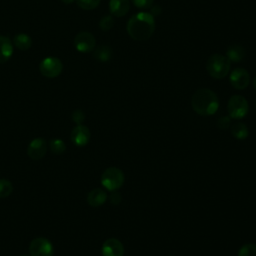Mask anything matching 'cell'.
Masks as SVG:
<instances>
[{"label":"cell","instance_id":"obj_1","mask_svg":"<svg viewBox=\"0 0 256 256\" xmlns=\"http://www.w3.org/2000/svg\"><path fill=\"white\" fill-rule=\"evenodd\" d=\"M155 17L150 12H139L127 22V32L135 41L148 40L155 31Z\"/></svg>","mask_w":256,"mask_h":256},{"label":"cell","instance_id":"obj_2","mask_svg":"<svg viewBox=\"0 0 256 256\" xmlns=\"http://www.w3.org/2000/svg\"><path fill=\"white\" fill-rule=\"evenodd\" d=\"M191 105L197 114L201 116H210L217 112L219 108V100L212 90L208 88H200L193 94Z\"/></svg>","mask_w":256,"mask_h":256},{"label":"cell","instance_id":"obj_3","mask_svg":"<svg viewBox=\"0 0 256 256\" xmlns=\"http://www.w3.org/2000/svg\"><path fill=\"white\" fill-rule=\"evenodd\" d=\"M231 62L222 54L211 55L206 63V69L208 74L214 79H223L230 72Z\"/></svg>","mask_w":256,"mask_h":256},{"label":"cell","instance_id":"obj_4","mask_svg":"<svg viewBox=\"0 0 256 256\" xmlns=\"http://www.w3.org/2000/svg\"><path fill=\"white\" fill-rule=\"evenodd\" d=\"M124 179L122 170L117 167H109L101 175V184L108 191L113 192L123 185Z\"/></svg>","mask_w":256,"mask_h":256},{"label":"cell","instance_id":"obj_5","mask_svg":"<svg viewBox=\"0 0 256 256\" xmlns=\"http://www.w3.org/2000/svg\"><path fill=\"white\" fill-rule=\"evenodd\" d=\"M227 110L230 118L240 120L247 115L249 111V105L246 98L243 96L233 95L228 100Z\"/></svg>","mask_w":256,"mask_h":256},{"label":"cell","instance_id":"obj_6","mask_svg":"<svg viewBox=\"0 0 256 256\" xmlns=\"http://www.w3.org/2000/svg\"><path fill=\"white\" fill-rule=\"evenodd\" d=\"M62 62L56 57H47L39 64L40 73L47 78H55L62 72Z\"/></svg>","mask_w":256,"mask_h":256},{"label":"cell","instance_id":"obj_7","mask_svg":"<svg viewBox=\"0 0 256 256\" xmlns=\"http://www.w3.org/2000/svg\"><path fill=\"white\" fill-rule=\"evenodd\" d=\"M29 253L30 256H53L54 248L47 238L37 237L31 241Z\"/></svg>","mask_w":256,"mask_h":256},{"label":"cell","instance_id":"obj_8","mask_svg":"<svg viewBox=\"0 0 256 256\" xmlns=\"http://www.w3.org/2000/svg\"><path fill=\"white\" fill-rule=\"evenodd\" d=\"M96 40L95 37L87 31L79 32L74 38V46L77 51L82 53H88L95 49Z\"/></svg>","mask_w":256,"mask_h":256},{"label":"cell","instance_id":"obj_9","mask_svg":"<svg viewBox=\"0 0 256 256\" xmlns=\"http://www.w3.org/2000/svg\"><path fill=\"white\" fill-rule=\"evenodd\" d=\"M230 84L237 90H243L248 87L250 83V75L244 68H235L232 70L229 76Z\"/></svg>","mask_w":256,"mask_h":256},{"label":"cell","instance_id":"obj_10","mask_svg":"<svg viewBox=\"0 0 256 256\" xmlns=\"http://www.w3.org/2000/svg\"><path fill=\"white\" fill-rule=\"evenodd\" d=\"M47 152V142L44 138L37 137L33 139L27 148L28 156L33 160L42 159Z\"/></svg>","mask_w":256,"mask_h":256},{"label":"cell","instance_id":"obj_11","mask_svg":"<svg viewBox=\"0 0 256 256\" xmlns=\"http://www.w3.org/2000/svg\"><path fill=\"white\" fill-rule=\"evenodd\" d=\"M90 130L88 127L79 124L75 126L72 131H71V141L76 145V146H85L89 140H90Z\"/></svg>","mask_w":256,"mask_h":256},{"label":"cell","instance_id":"obj_12","mask_svg":"<svg viewBox=\"0 0 256 256\" xmlns=\"http://www.w3.org/2000/svg\"><path fill=\"white\" fill-rule=\"evenodd\" d=\"M101 252L103 256H123L124 247L118 239L109 238L103 243Z\"/></svg>","mask_w":256,"mask_h":256},{"label":"cell","instance_id":"obj_13","mask_svg":"<svg viewBox=\"0 0 256 256\" xmlns=\"http://www.w3.org/2000/svg\"><path fill=\"white\" fill-rule=\"evenodd\" d=\"M130 9V0H110L109 10L113 16L122 17Z\"/></svg>","mask_w":256,"mask_h":256},{"label":"cell","instance_id":"obj_14","mask_svg":"<svg viewBox=\"0 0 256 256\" xmlns=\"http://www.w3.org/2000/svg\"><path fill=\"white\" fill-rule=\"evenodd\" d=\"M107 200V193L101 188L91 190L87 195V202L92 207H99Z\"/></svg>","mask_w":256,"mask_h":256},{"label":"cell","instance_id":"obj_15","mask_svg":"<svg viewBox=\"0 0 256 256\" xmlns=\"http://www.w3.org/2000/svg\"><path fill=\"white\" fill-rule=\"evenodd\" d=\"M13 54V44L11 40L3 35H0V64L8 61Z\"/></svg>","mask_w":256,"mask_h":256},{"label":"cell","instance_id":"obj_16","mask_svg":"<svg viewBox=\"0 0 256 256\" xmlns=\"http://www.w3.org/2000/svg\"><path fill=\"white\" fill-rule=\"evenodd\" d=\"M225 56L230 60V62H240L245 57V49L239 44L231 45L227 49Z\"/></svg>","mask_w":256,"mask_h":256},{"label":"cell","instance_id":"obj_17","mask_svg":"<svg viewBox=\"0 0 256 256\" xmlns=\"http://www.w3.org/2000/svg\"><path fill=\"white\" fill-rule=\"evenodd\" d=\"M13 44L19 50H28L32 45V39L25 33H19L14 37Z\"/></svg>","mask_w":256,"mask_h":256},{"label":"cell","instance_id":"obj_18","mask_svg":"<svg viewBox=\"0 0 256 256\" xmlns=\"http://www.w3.org/2000/svg\"><path fill=\"white\" fill-rule=\"evenodd\" d=\"M231 134L238 140H244L247 138L249 131L244 123L238 122L231 126Z\"/></svg>","mask_w":256,"mask_h":256},{"label":"cell","instance_id":"obj_19","mask_svg":"<svg viewBox=\"0 0 256 256\" xmlns=\"http://www.w3.org/2000/svg\"><path fill=\"white\" fill-rule=\"evenodd\" d=\"M94 57L101 61V62H106L111 59L112 57V50L109 46L107 45H101L98 46L95 51H94Z\"/></svg>","mask_w":256,"mask_h":256},{"label":"cell","instance_id":"obj_20","mask_svg":"<svg viewBox=\"0 0 256 256\" xmlns=\"http://www.w3.org/2000/svg\"><path fill=\"white\" fill-rule=\"evenodd\" d=\"M50 150L54 154H62L66 150V144L59 138H53L49 142Z\"/></svg>","mask_w":256,"mask_h":256},{"label":"cell","instance_id":"obj_21","mask_svg":"<svg viewBox=\"0 0 256 256\" xmlns=\"http://www.w3.org/2000/svg\"><path fill=\"white\" fill-rule=\"evenodd\" d=\"M13 190L12 183L7 179H0V198L8 197Z\"/></svg>","mask_w":256,"mask_h":256},{"label":"cell","instance_id":"obj_22","mask_svg":"<svg viewBox=\"0 0 256 256\" xmlns=\"http://www.w3.org/2000/svg\"><path fill=\"white\" fill-rule=\"evenodd\" d=\"M238 256H256V244H244L238 251Z\"/></svg>","mask_w":256,"mask_h":256},{"label":"cell","instance_id":"obj_23","mask_svg":"<svg viewBox=\"0 0 256 256\" xmlns=\"http://www.w3.org/2000/svg\"><path fill=\"white\" fill-rule=\"evenodd\" d=\"M77 5L83 10H93L98 7L101 0H75Z\"/></svg>","mask_w":256,"mask_h":256},{"label":"cell","instance_id":"obj_24","mask_svg":"<svg viewBox=\"0 0 256 256\" xmlns=\"http://www.w3.org/2000/svg\"><path fill=\"white\" fill-rule=\"evenodd\" d=\"M114 25V19L111 15H105L101 18L99 22V27L103 31H108L110 30Z\"/></svg>","mask_w":256,"mask_h":256},{"label":"cell","instance_id":"obj_25","mask_svg":"<svg viewBox=\"0 0 256 256\" xmlns=\"http://www.w3.org/2000/svg\"><path fill=\"white\" fill-rule=\"evenodd\" d=\"M154 0H132L135 7L139 9H148L152 6Z\"/></svg>","mask_w":256,"mask_h":256},{"label":"cell","instance_id":"obj_26","mask_svg":"<svg viewBox=\"0 0 256 256\" xmlns=\"http://www.w3.org/2000/svg\"><path fill=\"white\" fill-rule=\"evenodd\" d=\"M84 119H85V114H84V112H83L82 110L77 109V110H75V111L72 113V120H73L77 125L82 124V122L84 121Z\"/></svg>","mask_w":256,"mask_h":256},{"label":"cell","instance_id":"obj_27","mask_svg":"<svg viewBox=\"0 0 256 256\" xmlns=\"http://www.w3.org/2000/svg\"><path fill=\"white\" fill-rule=\"evenodd\" d=\"M231 123V118L229 116H222L217 121V126L221 129H227Z\"/></svg>","mask_w":256,"mask_h":256},{"label":"cell","instance_id":"obj_28","mask_svg":"<svg viewBox=\"0 0 256 256\" xmlns=\"http://www.w3.org/2000/svg\"><path fill=\"white\" fill-rule=\"evenodd\" d=\"M109 200L111 202V204L113 205H118L121 202V194L119 192L113 191V193L110 195Z\"/></svg>","mask_w":256,"mask_h":256},{"label":"cell","instance_id":"obj_29","mask_svg":"<svg viewBox=\"0 0 256 256\" xmlns=\"http://www.w3.org/2000/svg\"><path fill=\"white\" fill-rule=\"evenodd\" d=\"M63 3H65V4H71V3H73L75 0H61Z\"/></svg>","mask_w":256,"mask_h":256},{"label":"cell","instance_id":"obj_30","mask_svg":"<svg viewBox=\"0 0 256 256\" xmlns=\"http://www.w3.org/2000/svg\"><path fill=\"white\" fill-rule=\"evenodd\" d=\"M252 84H253V87L255 88V90H256V77L253 79V82H252Z\"/></svg>","mask_w":256,"mask_h":256},{"label":"cell","instance_id":"obj_31","mask_svg":"<svg viewBox=\"0 0 256 256\" xmlns=\"http://www.w3.org/2000/svg\"><path fill=\"white\" fill-rule=\"evenodd\" d=\"M21 256H27V255H21Z\"/></svg>","mask_w":256,"mask_h":256}]
</instances>
